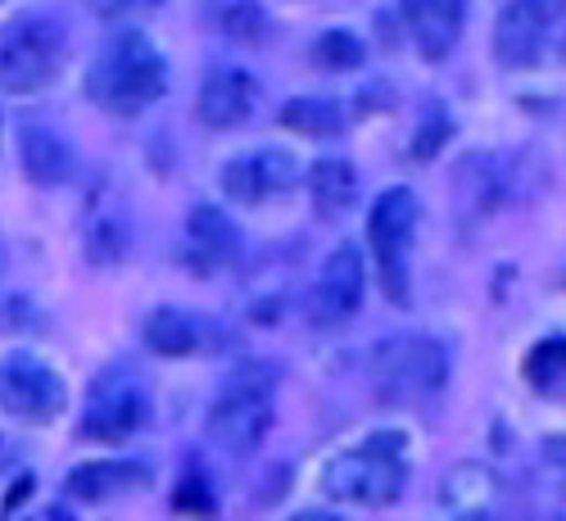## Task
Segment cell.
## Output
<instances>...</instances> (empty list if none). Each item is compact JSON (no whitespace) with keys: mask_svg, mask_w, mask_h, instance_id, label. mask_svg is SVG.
Listing matches in <instances>:
<instances>
[{"mask_svg":"<svg viewBox=\"0 0 566 521\" xmlns=\"http://www.w3.org/2000/svg\"><path fill=\"white\" fill-rule=\"evenodd\" d=\"M164 86H168V64L150 45V37L136 28H118L105 41L96 69H91V96L123 118L150 110L164 96Z\"/></svg>","mask_w":566,"mask_h":521,"instance_id":"obj_1","label":"cell"},{"mask_svg":"<svg viewBox=\"0 0 566 521\" xmlns=\"http://www.w3.org/2000/svg\"><path fill=\"white\" fill-rule=\"evenodd\" d=\"M449 382V354L440 341L403 331L371 350V386L386 404H427Z\"/></svg>","mask_w":566,"mask_h":521,"instance_id":"obj_2","label":"cell"},{"mask_svg":"<svg viewBox=\"0 0 566 521\" xmlns=\"http://www.w3.org/2000/svg\"><path fill=\"white\" fill-rule=\"evenodd\" d=\"M403 486H408V458H403V440L390 431L332 458L322 471V490L332 499H345V503L386 508L403 494Z\"/></svg>","mask_w":566,"mask_h":521,"instance_id":"obj_3","label":"cell"},{"mask_svg":"<svg viewBox=\"0 0 566 521\" xmlns=\"http://www.w3.org/2000/svg\"><path fill=\"white\" fill-rule=\"evenodd\" d=\"M64 64V28L55 19L28 14L0 37V86L14 96L51 86Z\"/></svg>","mask_w":566,"mask_h":521,"instance_id":"obj_4","label":"cell"},{"mask_svg":"<svg viewBox=\"0 0 566 521\" xmlns=\"http://www.w3.org/2000/svg\"><path fill=\"white\" fill-rule=\"evenodd\" d=\"M272 426V372L250 367L227 382L222 399L209 413V436L227 454H254Z\"/></svg>","mask_w":566,"mask_h":521,"instance_id":"obj_5","label":"cell"},{"mask_svg":"<svg viewBox=\"0 0 566 521\" xmlns=\"http://www.w3.org/2000/svg\"><path fill=\"white\" fill-rule=\"evenodd\" d=\"M417 231V196L408 186H390V191L376 196L371 218H367V241L376 254V277H381V291L395 304H408V241Z\"/></svg>","mask_w":566,"mask_h":521,"instance_id":"obj_6","label":"cell"},{"mask_svg":"<svg viewBox=\"0 0 566 521\" xmlns=\"http://www.w3.org/2000/svg\"><path fill=\"white\" fill-rule=\"evenodd\" d=\"M150 417V399H146V386L140 376L132 372H105L96 386L86 395V408H82V440H127L136 436L140 426Z\"/></svg>","mask_w":566,"mask_h":521,"instance_id":"obj_7","label":"cell"},{"mask_svg":"<svg viewBox=\"0 0 566 521\" xmlns=\"http://www.w3.org/2000/svg\"><path fill=\"white\" fill-rule=\"evenodd\" d=\"M69 404L64 376L32 354L0 358V408L23 417V421H51Z\"/></svg>","mask_w":566,"mask_h":521,"instance_id":"obj_8","label":"cell"},{"mask_svg":"<svg viewBox=\"0 0 566 521\" xmlns=\"http://www.w3.org/2000/svg\"><path fill=\"white\" fill-rule=\"evenodd\" d=\"M367 295V268H363V254L354 246H340L326 254L322 272H317V286L308 295V313L317 326H336V322H349L358 313Z\"/></svg>","mask_w":566,"mask_h":521,"instance_id":"obj_9","label":"cell"},{"mask_svg":"<svg viewBox=\"0 0 566 521\" xmlns=\"http://www.w3.org/2000/svg\"><path fill=\"white\" fill-rule=\"evenodd\" d=\"M548 37V6L544 0H507L494 23V55L503 69H535Z\"/></svg>","mask_w":566,"mask_h":521,"instance_id":"obj_10","label":"cell"},{"mask_svg":"<svg viewBox=\"0 0 566 521\" xmlns=\"http://www.w3.org/2000/svg\"><path fill=\"white\" fill-rule=\"evenodd\" d=\"M259 105V82L245 73V69H209L205 86H200V101H196V114L200 123L209 127H241Z\"/></svg>","mask_w":566,"mask_h":521,"instance_id":"obj_11","label":"cell"},{"mask_svg":"<svg viewBox=\"0 0 566 521\" xmlns=\"http://www.w3.org/2000/svg\"><path fill=\"white\" fill-rule=\"evenodd\" d=\"M467 19V0H403V23L417 41V51L427 60H444Z\"/></svg>","mask_w":566,"mask_h":521,"instance_id":"obj_12","label":"cell"},{"mask_svg":"<svg viewBox=\"0 0 566 521\" xmlns=\"http://www.w3.org/2000/svg\"><path fill=\"white\" fill-rule=\"evenodd\" d=\"M19 155H23V173L36 186H64L73 173V150L69 140L45 127V123H23L19 127Z\"/></svg>","mask_w":566,"mask_h":521,"instance_id":"obj_13","label":"cell"},{"mask_svg":"<svg viewBox=\"0 0 566 521\" xmlns=\"http://www.w3.org/2000/svg\"><path fill=\"white\" fill-rule=\"evenodd\" d=\"M186 236H191V246L209 259V263H235L245 254V236L235 227V218L218 205H196L186 213Z\"/></svg>","mask_w":566,"mask_h":521,"instance_id":"obj_14","label":"cell"},{"mask_svg":"<svg viewBox=\"0 0 566 521\" xmlns=\"http://www.w3.org/2000/svg\"><path fill=\"white\" fill-rule=\"evenodd\" d=\"M146 481H150V471L140 462H86L69 477V494L86 499V503H105L127 490H140Z\"/></svg>","mask_w":566,"mask_h":521,"instance_id":"obj_15","label":"cell"},{"mask_svg":"<svg viewBox=\"0 0 566 521\" xmlns=\"http://www.w3.org/2000/svg\"><path fill=\"white\" fill-rule=\"evenodd\" d=\"M440 499L462 517H490L499 503V477L481 462H458L440 481Z\"/></svg>","mask_w":566,"mask_h":521,"instance_id":"obj_16","label":"cell"},{"mask_svg":"<svg viewBox=\"0 0 566 521\" xmlns=\"http://www.w3.org/2000/svg\"><path fill=\"white\" fill-rule=\"evenodd\" d=\"M82 250L91 263H118L132 250V222L127 209L118 200H101L96 209L86 213V231H82Z\"/></svg>","mask_w":566,"mask_h":521,"instance_id":"obj_17","label":"cell"},{"mask_svg":"<svg viewBox=\"0 0 566 521\" xmlns=\"http://www.w3.org/2000/svg\"><path fill=\"white\" fill-rule=\"evenodd\" d=\"M146 345L164 358H186L205 345V322L186 309H155L146 317Z\"/></svg>","mask_w":566,"mask_h":521,"instance_id":"obj_18","label":"cell"},{"mask_svg":"<svg viewBox=\"0 0 566 521\" xmlns=\"http://www.w3.org/2000/svg\"><path fill=\"white\" fill-rule=\"evenodd\" d=\"M308 196L322 218H340L358 200V173L349 159H317L308 168Z\"/></svg>","mask_w":566,"mask_h":521,"instance_id":"obj_19","label":"cell"},{"mask_svg":"<svg viewBox=\"0 0 566 521\" xmlns=\"http://www.w3.org/2000/svg\"><path fill=\"white\" fill-rule=\"evenodd\" d=\"M281 123L300 136L326 140L345 127V105L336 96H295V101H286V110H281Z\"/></svg>","mask_w":566,"mask_h":521,"instance_id":"obj_20","label":"cell"},{"mask_svg":"<svg viewBox=\"0 0 566 521\" xmlns=\"http://www.w3.org/2000/svg\"><path fill=\"white\" fill-rule=\"evenodd\" d=\"M272 19L259 0H222L218 6V32L231 37V41H245V45H259L268 37Z\"/></svg>","mask_w":566,"mask_h":521,"instance_id":"obj_21","label":"cell"},{"mask_svg":"<svg viewBox=\"0 0 566 521\" xmlns=\"http://www.w3.org/2000/svg\"><path fill=\"white\" fill-rule=\"evenodd\" d=\"M526 382L544 395H566V336L562 341H539L526 358Z\"/></svg>","mask_w":566,"mask_h":521,"instance_id":"obj_22","label":"cell"},{"mask_svg":"<svg viewBox=\"0 0 566 521\" xmlns=\"http://www.w3.org/2000/svg\"><path fill=\"white\" fill-rule=\"evenodd\" d=\"M254 168H259V181H263V196H286L304 181V168L291 150H259Z\"/></svg>","mask_w":566,"mask_h":521,"instance_id":"obj_23","label":"cell"},{"mask_svg":"<svg viewBox=\"0 0 566 521\" xmlns=\"http://www.w3.org/2000/svg\"><path fill=\"white\" fill-rule=\"evenodd\" d=\"M313 64L326 73H349L363 64V41L354 32H322L313 41Z\"/></svg>","mask_w":566,"mask_h":521,"instance_id":"obj_24","label":"cell"},{"mask_svg":"<svg viewBox=\"0 0 566 521\" xmlns=\"http://www.w3.org/2000/svg\"><path fill=\"white\" fill-rule=\"evenodd\" d=\"M222 191H227L235 205H259V200H268V196H263V181H259V168H254V155L231 159V164L222 168Z\"/></svg>","mask_w":566,"mask_h":521,"instance_id":"obj_25","label":"cell"},{"mask_svg":"<svg viewBox=\"0 0 566 521\" xmlns=\"http://www.w3.org/2000/svg\"><path fill=\"white\" fill-rule=\"evenodd\" d=\"M181 512H200V517H209L213 512V499H209V486L200 481V477H186L181 486H177V499H172Z\"/></svg>","mask_w":566,"mask_h":521,"instance_id":"obj_26","label":"cell"},{"mask_svg":"<svg viewBox=\"0 0 566 521\" xmlns=\"http://www.w3.org/2000/svg\"><path fill=\"white\" fill-rule=\"evenodd\" d=\"M544 471L553 477L557 490H566V436H548L544 440Z\"/></svg>","mask_w":566,"mask_h":521,"instance_id":"obj_27","label":"cell"},{"mask_svg":"<svg viewBox=\"0 0 566 521\" xmlns=\"http://www.w3.org/2000/svg\"><path fill=\"white\" fill-rule=\"evenodd\" d=\"M444 136H449V118H431L427 127H421V136L412 140V155H417V159H431V155L444 146Z\"/></svg>","mask_w":566,"mask_h":521,"instance_id":"obj_28","label":"cell"},{"mask_svg":"<svg viewBox=\"0 0 566 521\" xmlns=\"http://www.w3.org/2000/svg\"><path fill=\"white\" fill-rule=\"evenodd\" d=\"M150 6H164V0H91V10L101 19H123L132 10H150Z\"/></svg>","mask_w":566,"mask_h":521,"instance_id":"obj_29","label":"cell"},{"mask_svg":"<svg viewBox=\"0 0 566 521\" xmlns=\"http://www.w3.org/2000/svg\"><path fill=\"white\" fill-rule=\"evenodd\" d=\"M295 521H345V517H336V512H300Z\"/></svg>","mask_w":566,"mask_h":521,"instance_id":"obj_30","label":"cell"},{"mask_svg":"<svg viewBox=\"0 0 566 521\" xmlns=\"http://www.w3.org/2000/svg\"><path fill=\"white\" fill-rule=\"evenodd\" d=\"M45 521H73V512L69 508H51V512H45Z\"/></svg>","mask_w":566,"mask_h":521,"instance_id":"obj_31","label":"cell"},{"mask_svg":"<svg viewBox=\"0 0 566 521\" xmlns=\"http://www.w3.org/2000/svg\"><path fill=\"white\" fill-rule=\"evenodd\" d=\"M0 458H6V440H0Z\"/></svg>","mask_w":566,"mask_h":521,"instance_id":"obj_32","label":"cell"},{"mask_svg":"<svg viewBox=\"0 0 566 521\" xmlns=\"http://www.w3.org/2000/svg\"><path fill=\"white\" fill-rule=\"evenodd\" d=\"M0 136H6V123H0Z\"/></svg>","mask_w":566,"mask_h":521,"instance_id":"obj_33","label":"cell"}]
</instances>
